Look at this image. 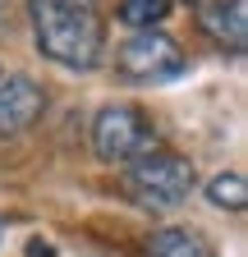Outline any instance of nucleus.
<instances>
[{
  "label": "nucleus",
  "instance_id": "f257e3e1",
  "mask_svg": "<svg viewBox=\"0 0 248 257\" xmlns=\"http://www.w3.org/2000/svg\"><path fill=\"white\" fill-rule=\"evenodd\" d=\"M37 51L60 69L87 74L106 55V19L97 0H28Z\"/></svg>",
  "mask_w": 248,
  "mask_h": 257
},
{
  "label": "nucleus",
  "instance_id": "f03ea898",
  "mask_svg": "<svg viewBox=\"0 0 248 257\" xmlns=\"http://www.w3.org/2000/svg\"><path fill=\"white\" fill-rule=\"evenodd\" d=\"M161 147L157 119H152L138 101H110L92 119V152L110 166H134V161L152 156Z\"/></svg>",
  "mask_w": 248,
  "mask_h": 257
},
{
  "label": "nucleus",
  "instance_id": "7ed1b4c3",
  "mask_svg": "<svg viewBox=\"0 0 248 257\" xmlns=\"http://www.w3.org/2000/svg\"><path fill=\"white\" fill-rule=\"evenodd\" d=\"M198 175H193V161H184L179 152H166L157 147L152 156L134 161V166H124V193L147 207V211H175L189 202Z\"/></svg>",
  "mask_w": 248,
  "mask_h": 257
},
{
  "label": "nucleus",
  "instance_id": "20e7f679",
  "mask_svg": "<svg viewBox=\"0 0 248 257\" xmlns=\"http://www.w3.org/2000/svg\"><path fill=\"white\" fill-rule=\"evenodd\" d=\"M115 74L124 83H170L184 74V51L161 28L134 32V37H124L115 46Z\"/></svg>",
  "mask_w": 248,
  "mask_h": 257
},
{
  "label": "nucleus",
  "instance_id": "39448f33",
  "mask_svg": "<svg viewBox=\"0 0 248 257\" xmlns=\"http://www.w3.org/2000/svg\"><path fill=\"white\" fill-rule=\"evenodd\" d=\"M46 110V92L28 78V74H10L0 78V134H23V128H33Z\"/></svg>",
  "mask_w": 248,
  "mask_h": 257
},
{
  "label": "nucleus",
  "instance_id": "423d86ee",
  "mask_svg": "<svg viewBox=\"0 0 248 257\" xmlns=\"http://www.w3.org/2000/svg\"><path fill=\"white\" fill-rule=\"evenodd\" d=\"M248 0H216V5H202V28L216 46L225 51H243L248 46Z\"/></svg>",
  "mask_w": 248,
  "mask_h": 257
},
{
  "label": "nucleus",
  "instance_id": "0eeeda50",
  "mask_svg": "<svg viewBox=\"0 0 248 257\" xmlns=\"http://www.w3.org/2000/svg\"><path fill=\"white\" fill-rule=\"evenodd\" d=\"M143 257H216V248L193 225H166V230H157L147 239Z\"/></svg>",
  "mask_w": 248,
  "mask_h": 257
},
{
  "label": "nucleus",
  "instance_id": "6e6552de",
  "mask_svg": "<svg viewBox=\"0 0 248 257\" xmlns=\"http://www.w3.org/2000/svg\"><path fill=\"white\" fill-rule=\"evenodd\" d=\"M175 10V0H119V10L115 19L124 28H134V32H152V28H161Z\"/></svg>",
  "mask_w": 248,
  "mask_h": 257
},
{
  "label": "nucleus",
  "instance_id": "1a4fd4ad",
  "mask_svg": "<svg viewBox=\"0 0 248 257\" xmlns=\"http://www.w3.org/2000/svg\"><path fill=\"white\" fill-rule=\"evenodd\" d=\"M207 198H211V207H221V211H243V202H248V184H243L239 170L216 175V179L207 184Z\"/></svg>",
  "mask_w": 248,
  "mask_h": 257
},
{
  "label": "nucleus",
  "instance_id": "9d476101",
  "mask_svg": "<svg viewBox=\"0 0 248 257\" xmlns=\"http://www.w3.org/2000/svg\"><path fill=\"white\" fill-rule=\"evenodd\" d=\"M10 28V0H0V32Z\"/></svg>",
  "mask_w": 248,
  "mask_h": 257
},
{
  "label": "nucleus",
  "instance_id": "9b49d317",
  "mask_svg": "<svg viewBox=\"0 0 248 257\" xmlns=\"http://www.w3.org/2000/svg\"><path fill=\"white\" fill-rule=\"evenodd\" d=\"M0 234H5V220H0Z\"/></svg>",
  "mask_w": 248,
  "mask_h": 257
},
{
  "label": "nucleus",
  "instance_id": "f8f14e48",
  "mask_svg": "<svg viewBox=\"0 0 248 257\" xmlns=\"http://www.w3.org/2000/svg\"><path fill=\"white\" fill-rule=\"evenodd\" d=\"M0 78H5V74H0Z\"/></svg>",
  "mask_w": 248,
  "mask_h": 257
}]
</instances>
